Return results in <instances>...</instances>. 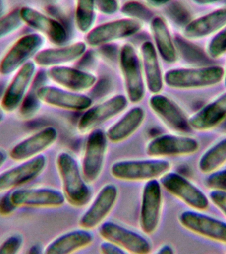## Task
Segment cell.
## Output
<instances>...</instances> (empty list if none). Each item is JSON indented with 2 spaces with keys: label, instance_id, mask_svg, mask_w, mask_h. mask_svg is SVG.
I'll list each match as a JSON object with an SVG mask.
<instances>
[{
  "label": "cell",
  "instance_id": "6da1fadb",
  "mask_svg": "<svg viewBox=\"0 0 226 254\" xmlns=\"http://www.w3.org/2000/svg\"><path fill=\"white\" fill-rule=\"evenodd\" d=\"M56 167L65 201L73 207L86 205L90 200L91 190L72 155L66 152L59 153L56 158Z\"/></svg>",
  "mask_w": 226,
  "mask_h": 254
},
{
  "label": "cell",
  "instance_id": "7a4b0ae2",
  "mask_svg": "<svg viewBox=\"0 0 226 254\" xmlns=\"http://www.w3.org/2000/svg\"><path fill=\"white\" fill-rule=\"evenodd\" d=\"M170 168L171 164L162 158L121 160L111 166V174L123 182H148L160 179Z\"/></svg>",
  "mask_w": 226,
  "mask_h": 254
},
{
  "label": "cell",
  "instance_id": "3957f363",
  "mask_svg": "<svg viewBox=\"0 0 226 254\" xmlns=\"http://www.w3.org/2000/svg\"><path fill=\"white\" fill-rule=\"evenodd\" d=\"M224 69L218 65L170 69L164 81L170 88L196 89L214 86L224 79Z\"/></svg>",
  "mask_w": 226,
  "mask_h": 254
},
{
  "label": "cell",
  "instance_id": "277c9868",
  "mask_svg": "<svg viewBox=\"0 0 226 254\" xmlns=\"http://www.w3.org/2000/svg\"><path fill=\"white\" fill-rule=\"evenodd\" d=\"M45 39L38 33L26 34L10 47L0 60V75L7 76L34 59L43 47Z\"/></svg>",
  "mask_w": 226,
  "mask_h": 254
},
{
  "label": "cell",
  "instance_id": "5b68a950",
  "mask_svg": "<svg viewBox=\"0 0 226 254\" xmlns=\"http://www.w3.org/2000/svg\"><path fill=\"white\" fill-rule=\"evenodd\" d=\"M108 139L101 129L91 131L85 143L81 170L88 184L98 180L104 168Z\"/></svg>",
  "mask_w": 226,
  "mask_h": 254
},
{
  "label": "cell",
  "instance_id": "8992f818",
  "mask_svg": "<svg viewBox=\"0 0 226 254\" xmlns=\"http://www.w3.org/2000/svg\"><path fill=\"white\" fill-rule=\"evenodd\" d=\"M120 66L124 78L127 99L132 103L141 102L145 96L142 66L138 56L130 44H125L121 48Z\"/></svg>",
  "mask_w": 226,
  "mask_h": 254
},
{
  "label": "cell",
  "instance_id": "52a82bcc",
  "mask_svg": "<svg viewBox=\"0 0 226 254\" xmlns=\"http://www.w3.org/2000/svg\"><path fill=\"white\" fill-rule=\"evenodd\" d=\"M163 196L162 186L158 180L146 182L142 190L139 217L141 230L152 235L158 229L162 218Z\"/></svg>",
  "mask_w": 226,
  "mask_h": 254
},
{
  "label": "cell",
  "instance_id": "ba28073f",
  "mask_svg": "<svg viewBox=\"0 0 226 254\" xmlns=\"http://www.w3.org/2000/svg\"><path fill=\"white\" fill-rule=\"evenodd\" d=\"M160 184L167 191L194 210L203 211L209 206V200L206 194L177 173H167L160 178Z\"/></svg>",
  "mask_w": 226,
  "mask_h": 254
},
{
  "label": "cell",
  "instance_id": "9c48e42d",
  "mask_svg": "<svg viewBox=\"0 0 226 254\" xmlns=\"http://www.w3.org/2000/svg\"><path fill=\"white\" fill-rule=\"evenodd\" d=\"M196 139L183 135L164 134L156 137L147 144L146 154L154 158L189 156L199 150Z\"/></svg>",
  "mask_w": 226,
  "mask_h": 254
},
{
  "label": "cell",
  "instance_id": "30bf717a",
  "mask_svg": "<svg viewBox=\"0 0 226 254\" xmlns=\"http://www.w3.org/2000/svg\"><path fill=\"white\" fill-rule=\"evenodd\" d=\"M99 234L104 240L116 244L126 254H148L152 250L150 242L144 236L115 222H103L99 226Z\"/></svg>",
  "mask_w": 226,
  "mask_h": 254
},
{
  "label": "cell",
  "instance_id": "8fae6325",
  "mask_svg": "<svg viewBox=\"0 0 226 254\" xmlns=\"http://www.w3.org/2000/svg\"><path fill=\"white\" fill-rule=\"evenodd\" d=\"M47 165V157L41 154L4 171L0 174V192L15 190L33 182L43 174Z\"/></svg>",
  "mask_w": 226,
  "mask_h": 254
},
{
  "label": "cell",
  "instance_id": "7c38bea8",
  "mask_svg": "<svg viewBox=\"0 0 226 254\" xmlns=\"http://www.w3.org/2000/svg\"><path fill=\"white\" fill-rule=\"evenodd\" d=\"M142 27L141 22L130 18L107 22L91 29L87 34L85 42L91 47L106 45L130 37L138 33Z\"/></svg>",
  "mask_w": 226,
  "mask_h": 254
},
{
  "label": "cell",
  "instance_id": "4fadbf2b",
  "mask_svg": "<svg viewBox=\"0 0 226 254\" xmlns=\"http://www.w3.org/2000/svg\"><path fill=\"white\" fill-rule=\"evenodd\" d=\"M10 198L17 208H58L65 202L62 192L51 188L16 189Z\"/></svg>",
  "mask_w": 226,
  "mask_h": 254
},
{
  "label": "cell",
  "instance_id": "5bb4252c",
  "mask_svg": "<svg viewBox=\"0 0 226 254\" xmlns=\"http://www.w3.org/2000/svg\"><path fill=\"white\" fill-rule=\"evenodd\" d=\"M118 196V190L116 185H105L90 206L79 218L78 224L80 228L91 230L99 227L114 207Z\"/></svg>",
  "mask_w": 226,
  "mask_h": 254
},
{
  "label": "cell",
  "instance_id": "9a60e30c",
  "mask_svg": "<svg viewBox=\"0 0 226 254\" xmlns=\"http://www.w3.org/2000/svg\"><path fill=\"white\" fill-rule=\"evenodd\" d=\"M36 74L37 65L33 61L26 63L16 71L0 101L5 113H13L18 110L29 91Z\"/></svg>",
  "mask_w": 226,
  "mask_h": 254
},
{
  "label": "cell",
  "instance_id": "2e32d148",
  "mask_svg": "<svg viewBox=\"0 0 226 254\" xmlns=\"http://www.w3.org/2000/svg\"><path fill=\"white\" fill-rule=\"evenodd\" d=\"M178 221L188 231L202 237L226 244V223L197 210H186L178 216Z\"/></svg>",
  "mask_w": 226,
  "mask_h": 254
},
{
  "label": "cell",
  "instance_id": "e0dca14e",
  "mask_svg": "<svg viewBox=\"0 0 226 254\" xmlns=\"http://www.w3.org/2000/svg\"><path fill=\"white\" fill-rule=\"evenodd\" d=\"M128 100L122 95H117L103 103L85 110L77 123L79 132H90L99 125L110 120L124 111L128 105Z\"/></svg>",
  "mask_w": 226,
  "mask_h": 254
},
{
  "label": "cell",
  "instance_id": "ac0fdd59",
  "mask_svg": "<svg viewBox=\"0 0 226 254\" xmlns=\"http://www.w3.org/2000/svg\"><path fill=\"white\" fill-rule=\"evenodd\" d=\"M58 132L54 127H47L23 139L12 147L9 158L21 162L43 154L56 142Z\"/></svg>",
  "mask_w": 226,
  "mask_h": 254
},
{
  "label": "cell",
  "instance_id": "d6986e66",
  "mask_svg": "<svg viewBox=\"0 0 226 254\" xmlns=\"http://www.w3.org/2000/svg\"><path fill=\"white\" fill-rule=\"evenodd\" d=\"M149 105L154 114L170 130L186 134L192 130L188 117L182 109L168 97L160 93L154 94L149 100Z\"/></svg>",
  "mask_w": 226,
  "mask_h": 254
},
{
  "label": "cell",
  "instance_id": "ffe728a7",
  "mask_svg": "<svg viewBox=\"0 0 226 254\" xmlns=\"http://www.w3.org/2000/svg\"><path fill=\"white\" fill-rule=\"evenodd\" d=\"M20 14L24 24L45 36L52 43L61 45L66 41V31L57 20L29 6L20 7Z\"/></svg>",
  "mask_w": 226,
  "mask_h": 254
},
{
  "label": "cell",
  "instance_id": "44dd1931",
  "mask_svg": "<svg viewBox=\"0 0 226 254\" xmlns=\"http://www.w3.org/2000/svg\"><path fill=\"white\" fill-rule=\"evenodd\" d=\"M37 95L42 103L65 110L85 111L92 105V99L87 95L51 85H44L40 87Z\"/></svg>",
  "mask_w": 226,
  "mask_h": 254
},
{
  "label": "cell",
  "instance_id": "7402d4cb",
  "mask_svg": "<svg viewBox=\"0 0 226 254\" xmlns=\"http://www.w3.org/2000/svg\"><path fill=\"white\" fill-rule=\"evenodd\" d=\"M47 74L54 83L76 93L88 90L97 81V77L90 73L63 65L50 67Z\"/></svg>",
  "mask_w": 226,
  "mask_h": 254
},
{
  "label": "cell",
  "instance_id": "603a6c76",
  "mask_svg": "<svg viewBox=\"0 0 226 254\" xmlns=\"http://www.w3.org/2000/svg\"><path fill=\"white\" fill-rule=\"evenodd\" d=\"M226 119V92L204 105L188 118L192 130L208 131L223 122Z\"/></svg>",
  "mask_w": 226,
  "mask_h": 254
},
{
  "label": "cell",
  "instance_id": "cb8c5ba5",
  "mask_svg": "<svg viewBox=\"0 0 226 254\" xmlns=\"http://www.w3.org/2000/svg\"><path fill=\"white\" fill-rule=\"evenodd\" d=\"M86 43L77 42L64 47L41 50L34 57L36 65L43 67L58 66L80 59L86 51Z\"/></svg>",
  "mask_w": 226,
  "mask_h": 254
},
{
  "label": "cell",
  "instance_id": "d4e9b609",
  "mask_svg": "<svg viewBox=\"0 0 226 254\" xmlns=\"http://www.w3.org/2000/svg\"><path fill=\"white\" fill-rule=\"evenodd\" d=\"M226 25V7L219 8L186 24L184 37L189 39H200L217 33Z\"/></svg>",
  "mask_w": 226,
  "mask_h": 254
},
{
  "label": "cell",
  "instance_id": "484cf974",
  "mask_svg": "<svg viewBox=\"0 0 226 254\" xmlns=\"http://www.w3.org/2000/svg\"><path fill=\"white\" fill-rule=\"evenodd\" d=\"M94 239L90 230L81 228L71 230L52 240L45 248V254L74 253L90 246Z\"/></svg>",
  "mask_w": 226,
  "mask_h": 254
},
{
  "label": "cell",
  "instance_id": "4316f807",
  "mask_svg": "<svg viewBox=\"0 0 226 254\" xmlns=\"http://www.w3.org/2000/svg\"><path fill=\"white\" fill-rule=\"evenodd\" d=\"M145 118L146 112L142 107H133L107 130V139L113 144L124 142L142 126Z\"/></svg>",
  "mask_w": 226,
  "mask_h": 254
},
{
  "label": "cell",
  "instance_id": "83f0119b",
  "mask_svg": "<svg viewBox=\"0 0 226 254\" xmlns=\"http://www.w3.org/2000/svg\"><path fill=\"white\" fill-rule=\"evenodd\" d=\"M145 78L149 91L154 94H158L164 87V77L157 54L156 48L150 41H146L141 46Z\"/></svg>",
  "mask_w": 226,
  "mask_h": 254
},
{
  "label": "cell",
  "instance_id": "f1b7e54d",
  "mask_svg": "<svg viewBox=\"0 0 226 254\" xmlns=\"http://www.w3.org/2000/svg\"><path fill=\"white\" fill-rule=\"evenodd\" d=\"M150 24L153 37L161 57L168 63H175L178 58L177 49L166 21L162 17H154Z\"/></svg>",
  "mask_w": 226,
  "mask_h": 254
},
{
  "label": "cell",
  "instance_id": "f546056e",
  "mask_svg": "<svg viewBox=\"0 0 226 254\" xmlns=\"http://www.w3.org/2000/svg\"><path fill=\"white\" fill-rule=\"evenodd\" d=\"M226 164V138L222 139L208 149L200 157L198 168L203 174H210Z\"/></svg>",
  "mask_w": 226,
  "mask_h": 254
},
{
  "label": "cell",
  "instance_id": "4dcf8cb0",
  "mask_svg": "<svg viewBox=\"0 0 226 254\" xmlns=\"http://www.w3.org/2000/svg\"><path fill=\"white\" fill-rule=\"evenodd\" d=\"M44 85L45 84L41 79V73L36 74L29 91L18 109L19 116L22 118H33L39 112L42 102L38 97L37 90Z\"/></svg>",
  "mask_w": 226,
  "mask_h": 254
},
{
  "label": "cell",
  "instance_id": "1f68e13d",
  "mask_svg": "<svg viewBox=\"0 0 226 254\" xmlns=\"http://www.w3.org/2000/svg\"><path fill=\"white\" fill-rule=\"evenodd\" d=\"M95 0H77L75 23L81 33H88L95 19Z\"/></svg>",
  "mask_w": 226,
  "mask_h": 254
},
{
  "label": "cell",
  "instance_id": "d6a6232c",
  "mask_svg": "<svg viewBox=\"0 0 226 254\" xmlns=\"http://www.w3.org/2000/svg\"><path fill=\"white\" fill-rule=\"evenodd\" d=\"M24 25L20 7L15 8L0 17V40L11 35Z\"/></svg>",
  "mask_w": 226,
  "mask_h": 254
},
{
  "label": "cell",
  "instance_id": "836d02e7",
  "mask_svg": "<svg viewBox=\"0 0 226 254\" xmlns=\"http://www.w3.org/2000/svg\"><path fill=\"white\" fill-rule=\"evenodd\" d=\"M123 15L130 19L141 22H151L154 17V13L148 7L140 2L129 1L125 3L121 8Z\"/></svg>",
  "mask_w": 226,
  "mask_h": 254
},
{
  "label": "cell",
  "instance_id": "e575fe53",
  "mask_svg": "<svg viewBox=\"0 0 226 254\" xmlns=\"http://www.w3.org/2000/svg\"><path fill=\"white\" fill-rule=\"evenodd\" d=\"M207 54L212 59H219L226 53V25L216 33L207 46Z\"/></svg>",
  "mask_w": 226,
  "mask_h": 254
},
{
  "label": "cell",
  "instance_id": "d590c367",
  "mask_svg": "<svg viewBox=\"0 0 226 254\" xmlns=\"http://www.w3.org/2000/svg\"><path fill=\"white\" fill-rule=\"evenodd\" d=\"M24 236L21 233H14L6 238L0 244V254H16L23 248Z\"/></svg>",
  "mask_w": 226,
  "mask_h": 254
},
{
  "label": "cell",
  "instance_id": "8d00e7d4",
  "mask_svg": "<svg viewBox=\"0 0 226 254\" xmlns=\"http://www.w3.org/2000/svg\"><path fill=\"white\" fill-rule=\"evenodd\" d=\"M206 186L212 190L226 191V170H218L206 179Z\"/></svg>",
  "mask_w": 226,
  "mask_h": 254
},
{
  "label": "cell",
  "instance_id": "74e56055",
  "mask_svg": "<svg viewBox=\"0 0 226 254\" xmlns=\"http://www.w3.org/2000/svg\"><path fill=\"white\" fill-rule=\"evenodd\" d=\"M95 8L104 15H113L118 11L117 0H95Z\"/></svg>",
  "mask_w": 226,
  "mask_h": 254
},
{
  "label": "cell",
  "instance_id": "f35d334b",
  "mask_svg": "<svg viewBox=\"0 0 226 254\" xmlns=\"http://www.w3.org/2000/svg\"><path fill=\"white\" fill-rule=\"evenodd\" d=\"M210 198L214 205L226 216V191L212 190L210 193Z\"/></svg>",
  "mask_w": 226,
  "mask_h": 254
},
{
  "label": "cell",
  "instance_id": "ab89813d",
  "mask_svg": "<svg viewBox=\"0 0 226 254\" xmlns=\"http://www.w3.org/2000/svg\"><path fill=\"white\" fill-rule=\"evenodd\" d=\"M99 250L101 254H124L126 252L122 248L119 247L116 244L113 242L107 241L102 242L99 246Z\"/></svg>",
  "mask_w": 226,
  "mask_h": 254
},
{
  "label": "cell",
  "instance_id": "60d3db41",
  "mask_svg": "<svg viewBox=\"0 0 226 254\" xmlns=\"http://www.w3.org/2000/svg\"><path fill=\"white\" fill-rule=\"evenodd\" d=\"M15 205L12 202L10 194L2 198L0 200V214L3 216L9 215L16 209Z\"/></svg>",
  "mask_w": 226,
  "mask_h": 254
},
{
  "label": "cell",
  "instance_id": "b9f144b4",
  "mask_svg": "<svg viewBox=\"0 0 226 254\" xmlns=\"http://www.w3.org/2000/svg\"><path fill=\"white\" fill-rule=\"evenodd\" d=\"M179 5H174L170 7V17L172 18L176 22H183L188 17L187 13L183 7L178 6Z\"/></svg>",
  "mask_w": 226,
  "mask_h": 254
},
{
  "label": "cell",
  "instance_id": "7bdbcfd3",
  "mask_svg": "<svg viewBox=\"0 0 226 254\" xmlns=\"http://www.w3.org/2000/svg\"><path fill=\"white\" fill-rule=\"evenodd\" d=\"M174 252L173 248L171 246L169 245V244H164V245H162L158 248L156 253L159 254H174Z\"/></svg>",
  "mask_w": 226,
  "mask_h": 254
},
{
  "label": "cell",
  "instance_id": "ee69618b",
  "mask_svg": "<svg viewBox=\"0 0 226 254\" xmlns=\"http://www.w3.org/2000/svg\"><path fill=\"white\" fill-rule=\"evenodd\" d=\"M42 250H44L42 246L40 244H35L34 245L32 246L31 248H29V251H28V253L31 254H39L43 253V252L42 251Z\"/></svg>",
  "mask_w": 226,
  "mask_h": 254
},
{
  "label": "cell",
  "instance_id": "f6af8a7d",
  "mask_svg": "<svg viewBox=\"0 0 226 254\" xmlns=\"http://www.w3.org/2000/svg\"><path fill=\"white\" fill-rule=\"evenodd\" d=\"M171 1L172 0H148V3L155 7H161V6L166 5Z\"/></svg>",
  "mask_w": 226,
  "mask_h": 254
},
{
  "label": "cell",
  "instance_id": "bcb514c9",
  "mask_svg": "<svg viewBox=\"0 0 226 254\" xmlns=\"http://www.w3.org/2000/svg\"><path fill=\"white\" fill-rule=\"evenodd\" d=\"M194 3L199 5H208L220 1V0H192Z\"/></svg>",
  "mask_w": 226,
  "mask_h": 254
},
{
  "label": "cell",
  "instance_id": "7dc6e473",
  "mask_svg": "<svg viewBox=\"0 0 226 254\" xmlns=\"http://www.w3.org/2000/svg\"><path fill=\"white\" fill-rule=\"evenodd\" d=\"M7 5H6V0H0V17L6 13Z\"/></svg>",
  "mask_w": 226,
  "mask_h": 254
},
{
  "label": "cell",
  "instance_id": "c3c4849f",
  "mask_svg": "<svg viewBox=\"0 0 226 254\" xmlns=\"http://www.w3.org/2000/svg\"><path fill=\"white\" fill-rule=\"evenodd\" d=\"M7 160V154L4 151L0 150V168L3 166Z\"/></svg>",
  "mask_w": 226,
  "mask_h": 254
},
{
  "label": "cell",
  "instance_id": "681fc988",
  "mask_svg": "<svg viewBox=\"0 0 226 254\" xmlns=\"http://www.w3.org/2000/svg\"><path fill=\"white\" fill-rule=\"evenodd\" d=\"M5 111H4L3 108H2L1 103H0V123L5 119Z\"/></svg>",
  "mask_w": 226,
  "mask_h": 254
},
{
  "label": "cell",
  "instance_id": "f907efd6",
  "mask_svg": "<svg viewBox=\"0 0 226 254\" xmlns=\"http://www.w3.org/2000/svg\"><path fill=\"white\" fill-rule=\"evenodd\" d=\"M224 85H225V87L226 88V70H224Z\"/></svg>",
  "mask_w": 226,
  "mask_h": 254
},
{
  "label": "cell",
  "instance_id": "816d5d0a",
  "mask_svg": "<svg viewBox=\"0 0 226 254\" xmlns=\"http://www.w3.org/2000/svg\"><path fill=\"white\" fill-rule=\"evenodd\" d=\"M46 1L48 2V3H55V2H56L57 1H58V0H45Z\"/></svg>",
  "mask_w": 226,
  "mask_h": 254
}]
</instances>
